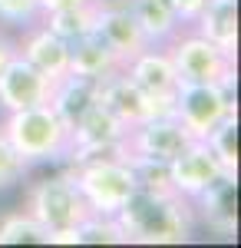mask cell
Returning <instances> with one entry per match:
<instances>
[{
  "label": "cell",
  "instance_id": "obj_1",
  "mask_svg": "<svg viewBox=\"0 0 241 248\" xmlns=\"http://www.w3.org/2000/svg\"><path fill=\"white\" fill-rule=\"evenodd\" d=\"M112 218L126 245H182L192 238V229H195L192 202L175 192L152 195V192L136 189Z\"/></svg>",
  "mask_w": 241,
  "mask_h": 248
},
{
  "label": "cell",
  "instance_id": "obj_2",
  "mask_svg": "<svg viewBox=\"0 0 241 248\" xmlns=\"http://www.w3.org/2000/svg\"><path fill=\"white\" fill-rule=\"evenodd\" d=\"M0 129H3V136L10 139V146L17 149V155L27 166L56 162L70 149V126L56 116V109L50 103L7 113Z\"/></svg>",
  "mask_w": 241,
  "mask_h": 248
},
{
  "label": "cell",
  "instance_id": "obj_3",
  "mask_svg": "<svg viewBox=\"0 0 241 248\" xmlns=\"http://www.w3.org/2000/svg\"><path fill=\"white\" fill-rule=\"evenodd\" d=\"M70 175L93 215H116L136 192V175L126 155H96L86 162H76Z\"/></svg>",
  "mask_w": 241,
  "mask_h": 248
},
{
  "label": "cell",
  "instance_id": "obj_4",
  "mask_svg": "<svg viewBox=\"0 0 241 248\" xmlns=\"http://www.w3.org/2000/svg\"><path fill=\"white\" fill-rule=\"evenodd\" d=\"M172 66L179 73V83H222L228 90H235V53L222 50L218 43L205 40L195 30H179L166 43Z\"/></svg>",
  "mask_w": 241,
  "mask_h": 248
},
{
  "label": "cell",
  "instance_id": "obj_5",
  "mask_svg": "<svg viewBox=\"0 0 241 248\" xmlns=\"http://www.w3.org/2000/svg\"><path fill=\"white\" fill-rule=\"evenodd\" d=\"M23 209L30 212L50 235H53V232H63V229H76V225L90 215V205H86V199L79 195V189H76L70 172H63V175H46V179L33 182V186L27 189Z\"/></svg>",
  "mask_w": 241,
  "mask_h": 248
},
{
  "label": "cell",
  "instance_id": "obj_6",
  "mask_svg": "<svg viewBox=\"0 0 241 248\" xmlns=\"http://www.w3.org/2000/svg\"><path fill=\"white\" fill-rule=\"evenodd\" d=\"M99 106H106L122 126H139L155 116H175V96H149L136 86L126 70H112L99 79Z\"/></svg>",
  "mask_w": 241,
  "mask_h": 248
},
{
  "label": "cell",
  "instance_id": "obj_7",
  "mask_svg": "<svg viewBox=\"0 0 241 248\" xmlns=\"http://www.w3.org/2000/svg\"><path fill=\"white\" fill-rule=\"evenodd\" d=\"M231 113H238L235 90L222 83H179L175 90V119L192 133V139H205Z\"/></svg>",
  "mask_w": 241,
  "mask_h": 248
},
{
  "label": "cell",
  "instance_id": "obj_8",
  "mask_svg": "<svg viewBox=\"0 0 241 248\" xmlns=\"http://www.w3.org/2000/svg\"><path fill=\"white\" fill-rule=\"evenodd\" d=\"M188 142H192V133L175 116H155L126 133V149L132 155H146V159H159V162H172Z\"/></svg>",
  "mask_w": 241,
  "mask_h": 248
},
{
  "label": "cell",
  "instance_id": "obj_9",
  "mask_svg": "<svg viewBox=\"0 0 241 248\" xmlns=\"http://www.w3.org/2000/svg\"><path fill=\"white\" fill-rule=\"evenodd\" d=\"M50 93H53V79L43 77L37 66H30L20 53L0 70V109L3 113L50 103Z\"/></svg>",
  "mask_w": 241,
  "mask_h": 248
},
{
  "label": "cell",
  "instance_id": "obj_10",
  "mask_svg": "<svg viewBox=\"0 0 241 248\" xmlns=\"http://www.w3.org/2000/svg\"><path fill=\"white\" fill-rule=\"evenodd\" d=\"M218 175H225L222 162L215 159V153L208 149L205 139H192L182 153L168 162V179H172V192L182 199H195L205 186H211ZM231 175V172H228Z\"/></svg>",
  "mask_w": 241,
  "mask_h": 248
},
{
  "label": "cell",
  "instance_id": "obj_11",
  "mask_svg": "<svg viewBox=\"0 0 241 248\" xmlns=\"http://www.w3.org/2000/svg\"><path fill=\"white\" fill-rule=\"evenodd\" d=\"M192 212L202 218L205 229H211L222 238L238 235V175H218L211 186H205L192 199Z\"/></svg>",
  "mask_w": 241,
  "mask_h": 248
},
{
  "label": "cell",
  "instance_id": "obj_12",
  "mask_svg": "<svg viewBox=\"0 0 241 248\" xmlns=\"http://www.w3.org/2000/svg\"><path fill=\"white\" fill-rule=\"evenodd\" d=\"M93 33L109 46L116 57L122 60V66H126L139 50H146V46H149L129 7H99V3H96Z\"/></svg>",
  "mask_w": 241,
  "mask_h": 248
},
{
  "label": "cell",
  "instance_id": "obj_13",
  "mask_svg": "<svg viewBox=\"0 0 241 248\" xmlns=\"http://www.w3.org/2000/svg\"><path fill=\"white\" fill-rule=\"evenodd\" d=\"M17 53L30 66H37L43 77H50L53 83L70 73V43L60 40L56 33H50L43 23L30 27L23 33V40H17Z\"/></svg>",
  "mask_w": 241,
  "mask_h": 248
},
{
  "label": "cell",
  "instance_id": "obj_14",
  "mask_svg": "<svg viewBox=\"0 0 241 248\" xmlns=\"http://www.w3.org/2000/svg\"><path fill=\"white\" fill-rule=\"evenodd\" d=\"M136 86H142L149 96H175L179 90V73L172 66L166 46H146L122 66Z\"/></svg>",
  "mask_w": 241,
  "mask_h": 248
},
{
  "label": "cell",
  "instance_id": "obj_15",
  "mask_svg": "<svg viewBox=\"0 0 241 248\" xmlns=\"http://www.w3.org/2000/svg\"><path fill=\"white\" fill-rule=\"evenodd\" d=\"M99 96V79L90 77H76V73H66L53 83V93H50V106L56 109V116L73 129L83 116L93 109Z\"/></svg>",
  "mask_w": 241,
  "mask_h": 248
},
{
  "label": "cell",
  "instance_id": "obj_16",
  "mask_svg": "<svg viewBox=\"0 0 241 248\" xmlns=\"http://www.w3.org/2000/svg\"><path fill=\"white\" fill-rule=\"evenodd\" d=\"M192 30L228 53H238V0H208Z\"/></svg>",
  "mask_w": 241,
  "mask_h": 248
},
{
  "label": "cell",
  "instance_id": "obj_17",
  "mask_svg": "<svg viewBox=\"0 0 241 248\" xmlns=\"http://www.w3.org/2000/svg\"><path fill=\"white\" fill-rule=\"evenodd\" d=\"M129 10L149 46H166L182 30V20L175 14L172 0H129Z\"/></svg>",
  "mask_w": 241,
  "mask_h": 248
},
{
  "label": "cell",
  "instance_id": "obj_18",
  "mask_svg": "<svg viewBox=\"0 0 241 248\" xmlns=\"http://www.w3.org/2000/svg\"><path fill=\"white\" fill-rule=\"evenodd\" d=\"M112 70H122V60L116 57L96 33H86V37L70 43V73L90 77V79H103Z\"/></svg>",
  "mask_w": 241,
  "mask_h": 248
},
{
  "label": "cell",
  "instance_id": "obj_19",
  "mask_svg": "<svg viewBox=\"0 0 241 248\" xmlns=\"http://www.w3.org/2000/svg\"><path fill=\"white\" fill-rule=\"evenodd\" d=\"M40 23L56 33L60 40L73 43V40L93 33L96 23V3H83V7H70V10H53V14H40Z\"/></svg>",
  "mask_w": 241,
  "mask_h": 248
},
{
  "label": "cell",
  "instance_id": "obj_20",
  "mask_svg": "<svg viewBox=\"0 0 241 248\" xmlns=\"http://www.w3.org/2000/svg\"><path fill=\"white\" fill-rule=\"evenodd\" d=\"M0 245H50V232L30 212H10L0 218Z\"/></svg>",
  "mask_w": 241,
  "mask_h": 248
},
{
  "label": "cell",
  "instance_id": "obj_21",
  "mask_svg": "<svg viewBox=\"0 0 241 248\" xmlns=\"http://www.w3.org/2000/svg\"><path fill=\"white\" fill-rule=\"evenodd\" d=\"M205 142H208V149L215 153V159L222 162L225 172L238 175V113L225 116L222 123L205 136Z\"/></svg>",
  "mask_w": 241,
  "mask_h": 248
},
{
  "label": "cell",
  "instance_id": "obj_22",
  "mask_svg": "<svg viewBox=\"0 0 241 248\" xmlns=\"http://www.w3.org/2000/svg\"><path fill=\"white\" fill-rule=\"evenodd\" d=\"M126 162L132 166L136 175V189L152 192V195H168L172 192V179H168V162L159 159H146V155H126Z\"/></svg>",
  "mask_w": 241,
  "mask_h": 248
},
{
  "label": "cell",
  "instance_id": "obj_23",
  "mask_svg": "<svg viewBox=\"0 0 241 248\" xmlns=\"http://www.w3.org/2000/svg\"><path fill=\"white\" fill-rule=\"evenodd\" d=\"M76 235H79V245H126V238H122L112 215H93L90 212L76 225Z\"/></svg>",
  "mask_w": 241,
  "mask_h": 248
},
{
  "label": "cell",
  "instance_id": "obj_24",
  "mask_svg": "<svg viewBox=\"0 0 241 248\" xmlns=\"http://www.w3.org/2000/svg\"><path fill=\"white\" fill-rule=\"evenodd\" d=\"M27 169H30V166L17 155V149L10 146V139H7L3 129H0V192H3V189H14L17 182H23Z\"/></svg>",
  "mask_w": 241,
  "mask_h": 248
},
{
  "label": "cell",
  "instance_id": "obj_25",
  "mask_svg": "<svg viewBox=\"0 0 241 248\" xmlns=\"http://www.w3.org/2000/svg\"><path fill=\"white\" fill-rule=\"evenodd\" d=\"M40 20V0H0V23L30 27Z\"/></svg>",
  "mask_w": 241,
  "mask_h": 248
},
{
  "label": "cell",
  "instance_id": "obj_26",
  "mask_svg": "<svg viewBox=\"0 0 241 248\" xmlns=\"http://www.w3.org/2000/svg\"><path fill=\"white\" fill-rule=\"evenodd\" d=\"M205 3H208V0H172V7H175L179 20H182V27H192V23L198 20V14L205 10Z\"/></svg>",
  "mask_w": 241,
  "mask_h": 248
},
{
  "label": "cell",
  "instance_id": "obj_27",
  "mask_svg": "<svg viewBox=\"0 0 241 248\" xmlns=\"http://www.w3.org/2000/svg\"><path fill=\"white\" fill-rule=\"evenodd\" d=\"M93 0H40V14H53V10H70V7H83Z\"/></svg>",
  "mask_w": 241,
  "mask_h": 248
},
{
  "label": "cell",
  "instance_id": "obj_28",
  "mask_svg": "<svg viewBox=\"0 0 241 248\" xmlns=\"http://www.w3.org/2000/svg\"><path fill=\"white\" fill-rule=\"evenodd\" d=\"M17 57V40H10L7 33H0V70Z\"/></svg>",
  "mask_w": 241,
  "mask_h": 248
}]
</instances>
